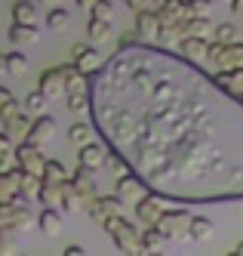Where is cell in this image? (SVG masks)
I'll return each instance as SVG.
<instances>
[{
    "label": "cell",
    "mask_w": 243,
    "mask_h": 256,
    "mask_svg": "<svg viewBox=\"0 0 243 256\" xmlns=\"http://www.w3.org/2000/svg\"><path fill=\"white\" fill-rule=\"evenodd\" d=\"M102 228L111 234L114 247H117V250H123L126 256H145V250H142V232H139L133 222H126L123 216L111 219V222H105Z\"/></svg>",
    "instance_id": "6da1fadb"
},
{
    "label": "cell",
    "mask_w": 243,
    "mask_h": 256,
    "mask_svg": "<svg viewBox=\"0 0 243 256\" xmlns=\"http://www.w3.org/2000/svg\"><path fill=\"white\" fill-rule=\"evenodd\" d=\"M157 16H160V31L163 28L166 31H182L194 19L188 0H163V4H157Z\"/></svg>",
    "instance_id": "7a4b0ae2"
},
{
    "label": "cell",
    "mask_w": 243,
    "mask_h": 256,
    "mask_svg": "<svg viewBox=\"0 0 243 256\" xmlns=\"http://www.w3.org/2000/svg\"><path fill=\"white\" fill-rule=\"evenodd\" d=\"M191 213L188 210H163V216L157 219V232L166 238V241H185L191 232Z\"/></svg>",
    "instance_id": "3957f363"
},
{
    "label": "cell",
    "mask_w": 243,
    "mask_h": 256,
    "mask_svg": "<svg viewBox=\"0 0 243 256\" xmlns=\"http://www.w3.org/2000/svg\"><path fill=\"white\" fill-rule=\"evenodd\" d=\"M74 65H52L46 68L40 74V84H37V90L46 96V99H62L68 96V78H71Z\"/></svg>",
    "instance_id": "277c9868"
},
{
    "label": "cell",
    "mask_w": 243,
    "mask_h": 256,
    "mask_svg": "<svg viewBox=\"0 0 243 256\" xmlns=\"http://www.w3.org/2000/svg\"><path fill=\"white\" fill-rule=\"evenodd\" d=\"M210 62L222 68V74L243 71V44H210Z\"/></svg>",
    "instance_id": "5b68a950"
},
{
    "label": "cell",
    "mask_w": 243,
    "mask_h": 256,
    "mask_svg": "<svg viewBox=\"0 0 243 256\" xmlns=\"http://www.w3.org/2000/svg\"><path fill=\"white\" fill-rule=\"evenodd\" d=\"M46 160H49V158L37 148V145H31V142H18V145H15V167H18V170H25V173H31V176H40V179H43Z\"/></svg>",
    "instance_id": "8992f818"
},
{
    "label": "cell",
    "mask_w": 243,
    "mask_h": 256,
    "mask_svg": "<svg viewBox=\"0 0 243 256\" xmlns=\"http://www.w3.org/2000/svg\"><path fill=\"white\" fill-rule=\"evenodd\" d=\"M86 213H89V219H92L96 226H105V222H111V219L123 216V204H120L114 194H111V198H96V200L89 204Z\"/></svg>",
    "instance_id": "52a82bcc"
},
{
    "label": "cell",
    "mask_w": 243,
    "mask_h": 256,
    "mask_svg": "<svg viewBox=\"0 0 243 256\" xmlns=\"http://www.w3.org/2000/svg\"><path fill=\"white\" fill-rule=\"evenodd\" d=\"M114 198L120 200V204H139L142 198H148V192H145V186H142V182H139L133 173H126V176H120V179H117Z\"/></svg>",
    "instance_id": "ba28073f"
},
{
    "label": "cell",
    "mask_w": 243,
    "mask_h": 256,
    "mask_svg": "<svg viewBox=\"0 0 243 256\" xmlns=\"http://www.w3.org/2000/svg\"><path fill=\"white\" fill-rule=\"evenodd\" d=\"M74 68H77L80 74L92 78V74H96V71L102 68V56H99V50H96V46H89V44L74 46Z\"/></svg>",
    "instance_id": "9c48e42d"
},
{
    "label": "cell",
    "mask_w": 243,
    "mask_h": 256,
    "mask_svg": "<svg viewBox=\"0 0 243 256\" xmlns=\"http://www.w3.org/2000/svg\"><path fill=\"white\" fill-rule=\"evenodd\" d=\"M160 216H163V200L157 194H148V198H142L139 204H136V219L145 228H154Z\"/></svg>",
    "instance_id": "30bf717a"
},
{
    "label": "cell",
    "mask_w": 243,
    "mask_h": 256,
    "mask_svg": "<svg viewBox=\"0 0 243 256\" xmlns=\"http://www.w3.org/2000/svg\"><path fill=\"white\" fill-rule=\"evenodd\" d=\"M136 34L145 38L148 44H157L160 40V16H157V10L136 12Z\"/></svg>",
    "instance_id": "8fae6325"
},
{
    "label": "cell",
    "mask_w": 243,
    "mask_h": 256,
    "mask_svg": "<svg viewBox=\"0 0 243 256\" xmlns=\"http://www.w3.org/2000/svg\"><path fill=\"white\" fill-rule=\"evenodd\" d=\"M31 124H34V120H28V112H18V114H12V118H3V120H0V130H3L12 142H25L28 133H31Z\"/></svg>",
    "instance_id": "7c38bea8"
},
{
    "label": "cell",
    "mask_w": 243,
    "mask_h": 256,
    "mask_svg": "<svg viewBox=\"0 0 243 256\" xmlns=\"http://www.w3.org/2000/svg\"><path fill=\"white\" fill-rule=\"evenodd\" d=\"M55 130H59L55 118H52V114H40V118L31 124V133H28V139H25V142H31V145H37V148H40L43 142H49V139L55 136Z\"/></svg>",
    "instance_id": "4fadbf2b"
},
{
    "label": "cell",
    "mask_w": 243,
    "mask_h": 256,
    "mask_svg": "<svg viewBox=\"0 0 243 256\" xmlns=\"http://www.w3.org/2000/svg\"><path fill=\"white\" fill-rule=\"evenodd\" d=\"M71 186L77 188L83 198H86V204H92V200L99 198V192H96V173L92 170H83V167H77L71 173Z\"/></svg>",
    "instance_id": "5bb4252c"
},
{
    "label": "cell",
    "mask_w": 243,
    "mask_h": 256,
    "mask_svg": "<svg viewBox=\"0 0 243 256\" xmlns=\"http://www.w3.org/2000/svg\"><path fill=\"white\" fill-rule=\"evenodd\" d=\"M105 160H108V154H105V148H102L99 142H89V145H83V148H77V164H80L83 170L96 173Z\"/></svg>",
    "instance_id": "9a60e30c"
},
{
    "label": "cell",
    "mask_w": 243,
    "mask_h": 256,
    "mask_svg": "<svg viewBox=\"0 0 243 256\" xmlns=\"http://www.w3.org/2000/svg\"><path fill=\"white\" fill-rule=\"evenodd\" d=\"M210 44L213 40H197V38H185L179 44V52L188 62H210Z\"/></svg>",
    "instance_id": "2e32d148"
},
{
    "label": "cell",
    "mask_w": 243,
    "mask_h": 256,
    "mask_svg": "<svg viewBox=\"0 0 243 256\" xmlns=\"http://www.w3.org/2000/svg\"><path fill=\"white\" fill-rule=\"evenodd\" d=\"M37 228L46 232V234H62V228H65V213L59 207H43L40 216H37Z\"/></svg>",
    "instance_id": "e0dca14e"
},
{
    "label": "cell",
    "mask_w": 243,
    "mask_h": 256,
    "mask_svg": "<svg viewBox=\"0 0 243 256\" xmlns=\"http://www.w3.org/2000/svg\"><path fill=\"white\" fill-rule=\"evenodd\" d=\"M40 40V28L37 25H12L9 28V44L15 46H31Z\"/></svg>",
    "instance_id": "ac0fdd59"
},
{
    "label": "cell",
    "mask_w": 243,
    "mask_h": 256,
    "mask_svg": "<svg viewBox=\"0 0 243 256\" xmlns=\"http://www.w3.org/2000/svg\"><path fill=\"white\" fill-rule=\"evenodd\" d=\"M37 22V4L34 0H15L12 4V25H34Z\"/></svg>",
    "instance_id": "d6986e66"
},
{
    "label": "cell",
    "mask_w": 243,
    "mask_h": 256,
    "mask_svg": "<svg viewBox=\"0 0 243 256\" xmlns=\"http://www.w3.org/2000/svg\"><path fill=\"white\" fill-rule=\"evenodd\" d=\"M15 198H18V167L0 173V204H12Z\"/></svg>",
    "instance_id": "ffe728a7"
},
{
    "label": "cell",
    "mask_w": 243,
    "mask_h": 256,
    "mask_svg": "<svg viewBox=\"0 0 243 256\" xmlns=\"http://www.w3.org/2000/svg\"><path fill=\"white\" fill-rule=\"evenodd\" d=\"M80 210H89V204H86V198L68 182L65 192H62V213H80Z\"/></svg>",
    "instance_id": "44dd1931"
},
{
    "label": "cell",
    "mask_w": 243,
    "mask_h": 256,
    "mask_svg": "<svg viewBox=\"0 0 243 256\" xmlns=\"http://www.w3.org/2000/svg\"><path fill=\"white\" fill-rule=\"evenodd\" d=\"M213 31H216V25H213L210 19H197V16H194V19H191L188 25L182 28V38H197V40H210V38H213Z\"/></svg>",
    "instance_id": "7402d4cb"
},
{
    "label": "cell",
    "mask_w": 243,
    "mask_h": 256,
    "mask_svg": "<svg viewBox=\"0 0 243 256\" xmlns=\"http://www.w3.org/2000/svg\"><path fill=\"white\" fill-rule=\"evenodd\" d=\"M40 188H43V179L40 176H31L25 170H18V194H22L25 200L40 198Z\"/></svg>",
    "instance_id": "603a6c76"
},
{
    "label": "cell",
    "mask_w": 243,
    "mask_h": 256,
    "mask_svg": "<svg viewBox=\"0 0 243 256\" xmlns=\"http://www.w3.org/2000/svg\"><path fill=\"white\" fill-rule=\"evenodd\" d=\"M86 34H89V44H108L111 38H114V28H111V22L89 19L86 22Z\"/></svg>",
    "instance_id": "cb8c5ba5"
},
{
    "label": "cell",
    "mask_w": 243,
    "mask_h": 256,
    "mask_svg": "<svg viewBox=\"0 0 243 256\" xmlns=\"http://www.w3.org/2000/svg\"><path fill=\"white\" fill-rule=\"evenodd\" d=\"M12 164H15V142H12L3 130H0V173L15 170Z\"/></svg>",
    "instance_id": "d4e9b609"
},
{
    "label": "cell",
    "mask_w": 243,
    "mask_h": 256,
    "mask_svg": "<svg viewBox=\"0 0 243 256\" xmlns=\"http://www.w3.org/2000/svg\"><path fill=\"white\" fill-rule=\"evenodd\" d=\"M68 186V182H65ZM65 186H59V182H43V188H40V204L43 207H59L62 210V192H65Z\"/></svg>",
    "instance_id": "484cf974"
},
{
    "label": "cell",
    "mask_w": 243,
    "mask_h": 256,
    "mask_svg": "<svg viewBox=\"0 0 243 256\" xmlns=\"http://www.w3.org/2000/svg\"><path fill=\"white\" fill-rule=\"evenodd\" d=\"M43 182H59V186H65V182H71V173L62 160H46V173H43Z\"/></svg>",
    "instance_id": "4316f807"
},
{
    "label": "cell",
    "mask_w": 243,
    "mask_h": 256,
    "mask_svg": "<svg viewBox=\"0 0 243 256\" xmlns=\"http://www.w3.org/2000/svg\"><path fill=\"white\" fill-rule=\"evenodd\" d=\"M213 232H216V226L210 222L207 216H194V219H191L188 238H191V241H207V238H213Z\"/></svg>",
    "instance_id": "83f0119b"
},
{
    "label": "cell",
    "mask_w": 243,
    "mask_h": 256,
    "mask_svg": "<svg viewBox=\"0 0 243 256\" xmlns=\"http://www.w3.org/2000/svg\"><path fill=\"white\" fill-rule=\"evenodd\" d=\"M46 105H49V99L40 93V90H31V93L25 96V112H28V114H34V118L46 114Z\"/></svg>",
    "instance_id": "f1b7e54d"
},
{
    "label": "cell",
    "mask_w": 243,
    "mask_h": 256,
    "mask_svg": "<svg viewBox=\"0 0 243 256\" xmlns=\"http://www.w3.org/2000/svg\"><path fill=\"white\" fill-rule=\"evenodd\" d=\"M68 139H71L74 145H77V148H83V145H89V142H92V126H89V124H83V120L71 124Z\"/></svg>",
    "instance_id": "f546056e"
},
{
    "label": "cell",
    "mask_w": 243,
    "mask_h": 256,
    "mask_svg": "<svg viewBox=\"0 0 243 256\" xmlns=\"http://www.w3.org/2000/svg\"><path fill=\"white\" fill-rule=\"evenodd\" d=\"M6 71H9V74H15V78H25V71H28V56H25L22 50L6 52Z\"/></svg>",
    "instance_id": "4dcf8cb0"
},
{
    "label": "cell",
    "mask_w": 243,
    "mask_h": 256,
    "mask_svg": "<svg viewBox=\"0 0 243 256\" xmlns=\"http://www.w3.org/2000/svg\"><path fill=\"white\" fill-rule=\"evenodd\" d=\"M18 112H22V105L15 102V96L9 93L6 86H0V120H3V118H12V114H18Z\"/></svg>",
    "instance_id": "1f68e13d"
},
{
    "label": "cell",
    "mask_w": 243,
    "mask_h": 256,
    "mask_svg": "<svg viewBox=\"0 0 243 256\" xmlns=\"http://www.w3.org/2000/svg\"><path fill=\"white\" fill-rule=\"evenodd\" d=\"M163 241H166V238H163L157 228H142V250H145V253H160Z\"/></svg>",
    "instance_id": "d6a6232c"
},
{
    "label": "cell",
    "mask_w": 243,
    "mask_h": 256,
    "mask_svg": "<svg viewBox=\"0 0 243 256\" xmlns=\"http://www.w3.org/2000/svg\"><path fill=\"white\" fill-rule=\"evenodd\" d=\"M65 105H68V112L71 114H89V93H74V96H65Z\"/></svg>",
    "instance_id": "836d02e7"
},
{
    "label": "cell",
    "mask_w": 243,
    "mask_h": 256,
    "mask_svg": "<svg viewBox=\"0 0 243 256\" xmlns=\"http://www.w3.org/2000/svg\"><path fill=\"white\" fill-rule=\"evenodd\" d=\"M68 19H71L68 10L55 6V10H49V12H46V28H49V31H65V28H68Z\"/></svg>",
    "instance_id": "e575fe53"
},
{
    "label": "cell",
    "mask_w": 243,
    "mask_h": 256,
    "mask_svg": "<svg viewBox=\"0 0 243 256\" xmlns=\"http://www.w3.org/2000/svg\"><path fill=\"white\" fill-rule=\"evenodd\" d=\"M74 93H89V78L80 74L77 68H74L71 78H68V96H74Z\"/></svg>",
    "instance_id": "d590c367"
},
{
    "label": "cell",
    "mask_w": 243,
    "mask_h": 256,
    "mask_svg": "<svg viewBox=\"0 0 243 256\" xmlns=\"http://www.w3.org/2000/svg\"><path fill=\"white\" fill-rule=\"evenodd\" d=\"M213 44H237V31H234V25H228V22L216 25V31H213Z\"/></svg>",
    "instance_id": "8d00e7d4"
},
{
    "label": "cell",
    "mask_w": 243,
    "mask_h": 256,
    "mask_svg": "<svg viewBox=\"0 0 243 256\" xmlns=\"http://www.w3.org/2000/svg\"><path fill=\"white\" fill-rule=\"evenodd\" d=\"M15 241H18V232H12V228H0V256H12Z\"/></svg>",
    "instance_id": "74e56055"
},
{
    "label": "cell",
    "mask_w": 243,
    "mask_h": 256,
    "mask_svg": "<svg viewBox=\"0 0 243 256\" xmlns=\"http://www.w3.org/2000/svg\"><path fill=\"white\" fill-rule=\"evenodd\" d=\"M89 16H92V19H102V22H111V19H114V4H111V0H99Z\"/></svg>",
    "instance_id": "f35d334b"
},
{
    "label": "cell",
    "mask_w": 243,
    "mask_h": 256,
    "mask_svg": "<svg viewBox=\"0 0 243 256\" xmlns=\"http://www.w3.org/2000/svg\"><path fill=\"white\" fill-rule=\"evenodd\" d=\"M191 4V12L197 16V19H210V12H213V0H188Z\"/></svg>",
    "instance_id": "ab89813d"
},
{
    "label": "cell",
    "mask_w": 243,
    "mask_h": 256,
    "mask_svg": "<svg viewBox=\"0 0 243 256\" xmlns=\"http://www.w3.org/2000/svg\"><path fill=\"white\" fill-rule=\"evenodd\" d=\"M62 256H86V250L83 247H77V244H71V247H65V253Z\"/></svg>",
    "instance_id": "60d3db41"
},
{
    "label": "cell",
    "mask_w": 243,
    "mask_h": 256,
    "mask_svg": "<svg viewBox=\"0 0 243 256\" xmlns=\"http://www.w3.org/2000/svg\"><path fill=\"white\" fill-rule=\"evenodd\" d=\"M231 10H234L237 19H243V0H231Z\"/></svg>",
    "instance_id": "b9f144b4"
},
{
    "label": "cell",
    "mask_w": 243,
    "mask_h": 256,
    "mask_svg": "<svg viewBox=\"0 0 243 256\" xmlns=\"http://www.w3.org/2000/svg\"><path fill=\"white\" fill-rule=\"evenodd\" d=\"M96 4H99V0H77V6L86 10V12H92V6H96Z\"/></svg>",
    "instance_id": "7bdbcfd3"
},
{
    "label": "cell",
    "mask_w": 243,
    "mask_h": 256,
    "mask_svg": "<svg viewBox=\"0 0 243 256\" xmlns=\"http://www.w3.org/2000/svg\"><path fill=\"white\" fill-rule=\"evenodd\" d=\"M34 4H43V6H52V10H55V6L62 4V0H34Z\"/></svg>",
    "instance_id": "ee69618b"
},
{
    "label": "cell",
    "mask_w": 243,
    "mask_h": 256,
    "mask_svg": "<svg viewBox=\"0 0 243 256\" xmlns=\"http://www.w3.org/2000/svg\"><path fill=\"white\" fill-rule=\"evenodd\" d=\"M0 74H6V56H0Z\"/></svg>",
    "instance_id": "f6af8a7d"
},
{
    "label": "cell",
    "mask_w": 243,
    "mask_h": 256,
    "mask_svg": "<svg viewBox=\"0 0 243 256\" xmlns=\"http://www.w3.org/2000/svg\"><path fill=\"white\" fill-rule=\"evenodd\" d=\"M237 253H240V256H243V241H240V244H237Z\"/></svg>",
    "instance_id": "bcb514c9"
},
{
    "label": "cell",
    "mask_w": 243,
    "mask_h": 256,
    "mask_svg": "<svg viewBox=\"0 0 243 256\" xmlns=\"http://www.w3.org/2000/svg\"><path fill=\"white\" fill-rule=\"evenodd\" d=\"M225 256H240V253H237V250H231V253H225Z\"/></svg>",
    "instance_id": "7dc6e473"
},
{
    "label": "cell",
    "mask_w": 243,
    "mask_h": 256,
    "mask_svg": "<svg viewBox=\"0 0 243 256\" xmlns=\"http://www.w3.org/2000/svg\"><path fill=\"white\" fill-rule=\"evenodd\" d=\"M145 256H163V253H145Z\"/></svg>",
    "instance_id": "c3c4849f"
}]
</instances>
